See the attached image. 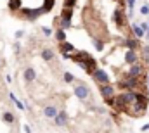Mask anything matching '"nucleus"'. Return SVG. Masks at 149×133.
<instances>
[{
	"label": "nucleus",
	"instance_id": "obj_20",
	"mask_svg": "<svg viewBox=\"0 0 149 133\" xmlns=\"http://www.w3.org/2000/svg\"><path fill=\"white\" fill-rule=\"evenodd\" d=\"M74 2H76V0H64V7L73 9V7H74Z\"/></svg>",
	"mask_w": 149,
	"mask_h": 133
},
{
	"label": "nucleus",
	"instance_id": "obj_15",
	"mask_svg": "<svg viewBox=\"0 0 149 133\" xmlns=\"http://www.w3.org/2000/svg\"><path fill=\"white\" fill-rule=\"evenodd\" d=\"M56 38H57V42H59V43H64V42H66V33H64V30H63V28H59V30H57Z\"/></svg>",
	"mask_w": 149,
	"mask_h": 133
},
{
	"label": "nucleus",
	"instance_id": "obj_18",
	"mask_svg": "<svg viewBox=\"0 0 149 133\" xmlns=\"http://www.w3.org/2000/svg\"><path fill=\"white\" fill-rule=\"evenodd\" d=\"M125 43H127V47H128L130 50H135V48H137V42H135V40H132V38H128Z\"/></svg>",
	"mask_w": 149,
	"mask_h": 133
},
{
	"label": "nucleus",
	"instance_id": "obj_3",
	"mask_svg": "<svg viewBox=\"0 0 149 133\" xmlns=\"http://www.w3.org/2000/svg\"><path fill=\"white\" fill-rule=\"evenodd\" d=\"M92 80L97 81V83H101V85H109V76H108L102 69H99V67L92 73Z\"/></svg>",
	"mask_w": 149,
	"mask_h": 133
},
{
	"label": "nucleus",
	"instance_id": "obj_26",
	"mask_svg": "<svg viewBox=\"0 0 149 133\" xmlns=\"http://www.w3.org/2000/svg\"><path fill=\"white\" fill-rule=\"evenodd\" d=\"M21 36H23V31H21V30H19V31H16V38H21Z\"/></svg>",
	"mask_w": 149,
	"mask_h": 133
},
{
	"label": "nucleus",
	"instance_id": "obj_13",
	"mask_svg": "<svg viewBox=\"0 0 149 133\" xmlns=\"http://www.w3.org/2000/svg\"><path fill=\"white\" fill-rule=\"evenodd\" d=\"M125 61H127L128 64H135V61H137V55H135V50H128V52L125 54Z\"/></svg>",
	"mask_w": 149,
	"mask_h": 133
},
{
	"label": "nucleus",
	"instance_id": "obj_12",
	"mask_svg": "<svg viewBox=\"0 0 149 133\" xmlns=\"http://www.w3.org/2000/svg\"><path fill=\"white\" fill-rule=\"evenodd\" d=\"M35 76H37V73H35L33 67H26V69H24V80H26V81H33Z\"/></svg>",
	"mask_w": 149,
	"mask_h": 133
},
{
	"label": "nucleus",
	"instance_id": "obj_8",
	"mask_svg": "<svg viewBox=\"0 0 149 133\" xmlns=\"http://www.w3.org/2000/svg\"><path fill=\"white\" fill-rule=\"evenodd\" d=\"M118 85H120V87H123V88H130V90H132V88H135V87H137V80L128 76V80H125V81H120Z\"/></svg>",
	"mask_w": 149,
	"mask_h": 133
},
{
	"label": "nucleus",
	"instance_id": "obj_27",
	"mask_svg": "<svg viewBox=\"0 0 149 133\" xmlns=\"http://www.w3.org/2000/svg\"><path fill=\"white\" fill-rule=\"evenodd\" d=\"M141 130H142V132H148V130H149V123H148V125H144V126H142Z\"/></svg>",
	"mask_w": 149,
	"mask_h": 133
},
{
	"label": "nucleus",
	"instance_id": "obj_23",
	"mask_svg": "<svg viewBox=\"0 0 149 133\" xmlns=\"http://www.w3.org/2000/svg\"><path fill=\"white\" fill-rule=\"evenodd\" d=\"M42 31H43V35H47V36H49V35H52V30H50V28H47V26H43V28H42Z\"/></svg>",
	"mask_w": 149,
	"mask_h": 133
},
{
	"label": "nucleus",
	"instance_id": "obj_10",
	"mask_svg": "<svg viewBox=\"0 0 149 133\" xmlns=\"http://www.w3.org/2000/svg\"><path fill=\"white\" fill-rule=\"evenodd\" d=\"M114 21H116V26L123 28L125 21H123V12H121V9H116V10H114Z\"/></svg>",
	"mask_w": 149,
	"mask_h": 133
},
{
	"label": "nucleus",
	"instance_id": "obj_1",
	"mask_svg": "<svg viewBox=\"0 0 149 133\" xmlns=\"http://www.w3.org/2000/svg\"><path fill=\"white\" fill-rule=\"evenodd\" d=\"M70 59H73L76 64H80V67L85 71V73H94L97 66H95V61L88 55V54H85V52H80V54H76V55H70Z\"/></svg>",
	"mask_w": 149,
	"mask_h": 133
},
{
	"label": "nucleus",
	"instance_id": "obj_28",
	"mask_svg": "<svg viewBox=\"0 0 149 133\" xmlns=\"http://www.w3.org/2000/svg\"><path fill=\"white\" fill-rule=\"evenodd\" d=\"M24 132H26V133H31V128H30V126H24Z\"/></svg>",
	"mask_w": 149,
	"mask_h": 133
},
{
	"label": "nucleus",
	"instance_id": "obj_24",
	"mask_svg": "<svg viewBox=\"0 0 149 133\" xmlns=\"http://www.w3.org/2000/svg\"><path fill=\"white\" fill-rule=\"evenodd\" d=\"M127 5L130 7V10L134 9V5H135V0H127Z\"/></svg>",
	"mask_w": 149,
	"mask_h": 133
},
{
	"label": "nucleus",
	"instance_id": "obj_7",
	"mask_svg": "<svg viewBox=\"0 0 149 133\" xmlns=\"http://www.w3.org/2000/svg\"><path fill=\"white\" fill-rule=\"evenodd\" d=\"M59 45H61V54H63L64 57L70 59V55H71L70 52H74V47L73 45H70V43H66V42H64V43H59Z\"/></svg>",
	"mask_w": 149,
	"mask_h": 133
},
{
	"label": "nucleus",
	"instance_id": "obj_21",
	"mask_svg": "<svg viewBox=\"0 0 149 133\" xmlns=\"http://www.w3.org/2000/svg\"><path fill=\"white\" fill-rule=\"evenodd\" d=\"M94 47H95V48H97V50H99V52H101V50H102V48H104V45H102V43H101V42H99V40H94Z\"/></svg>",
	"mask_w": 149,
	"mask_h": 133
},
{
	"label": "nucleus",
	"instance_id": "obj_17",
	"mask_svg": "<svg viewBox=\"0 0 149 133\" xmlns=\"http://www.w3.org/2000/svg\"><path fill=\"white\" fill-rule=\"evenodd\" d=\"M52 57H54L52 50H49V48H47V50H43V52H42V59H43V61H52Z\"/></svg>",
	"mask_w": 149,
	"mask_h": 133
},
{
	"label": "nucleus",
	"instance_id": "obj_5",
	"mask_svg": "<svg viewBox=\"0 0 149 133\" xmlns=\"http://www.w3.org/2000/svg\"><path fill=\"white\" fill-rule=\"evenodd\" d=\"M101 95L106 100L113 99V97H114V88H113L111 85H101Z\"/></svg>",
	"mask_w": 149,
	"mask_h": 133
},
{
	"label": "nucleus",
	"instance_id": "obj_19",
	"mask_svg": "<svg viewBox=\"0 0 149 133\" xmlns=\"http://www.w3.org/2000/svg\"><path fill=\"white\" fill-rule=\"evenodd\" d=\"M73 80H74V76L71 73H64V81L66 83H73Z\"/></svg>",
	"mask_w": 149,
	"mask_h": 133
},
{
	"label": "nucleus",
	"instance_id": "obj_25",
	"mask_svg": "<svg viewBox=\"0 0 149 133\" xmlns=\"http://www.w3.org/2000/svg\"><path fill=\"white\" fill-rule=\"evenodd\" d=\"M144 55H146V57H149V47H148V45L144 47Z\"/></svg>",
	"mask_w": 149,
	"mask_h": 133
},
{
	"label": "nucleus",
	"instance_id": "obj_11",
	"mask_svg": "<svg viewBox=\"0 0 149 133\" xmlns=\"http://www.w3.org/2000/svg\"><path fill=\"white\" fill-rule=\"evenodd\" d=\"M43 114H45V118H56V116L59 114V111H57L56 107L49 105V107H45V109H43Z\"/></svg>",
	"mask_w": 149,
	"mask_h": 133
},
{
	"label": "nucleus",
	"instance_id": "obj_6",
	"mask_svg": "<svg viewBox=\"0 0 149 133\" xmlns=\"http://www.w3.org/2000/svg\"><path fill=\"white\" fill-rule=\"evenodd\" d=\"M54 119H56V125H57V126H64V125L68 123V114H66V111H61Z\"/></svg>",
	"mask_w": 149,
	"mask_h": 133
},
{
	"label": "nucleus",
	"instance_id": "obj_4",
	"mask_svg": "<svg viewBox=\"0 0 149 133\" xmlns=\"http://www.w3.org/2000/svg\"><path fill=\"white\" fill-rule=\"evenodd\" d=\"M74 95H76L80 100H85L88 95H90V90H88L85 85H76V87H74Z\"/></svg>",
	"mask_w": 149,
	"mask_h": 133
},
{
	"label": "nucleus",
	"instance_id": "obj_22",
	"mask_svg": "<svg viewBox=\"0 0 149 133\" xmlns=\"http://www.w3.org/2000/svg\"><path fill=\"white\" fill-rule=\"evenodd\" d=\"M141 14H142V16H148L149 14V5H142V7H141Z\"/></svg>",
	"mask_w": 149,
	"mask_h": 133
},
{
	"label": "nucleus",
	"instance_id": "obj_9",
	"mask_svg": "<svg viewBox=\"0 0 149 133\" xmlns=\"http://www.w3.org/2000/svg\"><path fill=\"white\" fill-rule=\"evenodd\" d=\"M141 73H142V66H141V64H132L130 71H128V76H130V78H137Z\"/></svg>",
	"mask_w": 149,
	"mask_h": 133
},
{
	"label": "nucleus",
	"instance_id": "obj_2",
	"mask_svg": "<svg viewBox=\"0 0 149 133\" xmlns=\"http://www.w3.org/2000/svg\"><path fill=\"white\" fill-rule=\"evenodd\" d=\"M71 17H73V9L64 7V10H63V14H61V28H63V30H66V28L71 26Z\"/></svg>",
	"mask_w": 149,
	"mask_h": 133
},
{
	"label": "nucleus",
	"instance_id": "obj_29",
	"mask_svg": "<svg viewBox=\"0 0 149 133\" xmlns=\"http://www.w3.org/2000/svg\"><path fill=\"white\" fill-rule=\"evenodd\" d=\"M0 64H2V59H0Z\"/></svg>",
	"mask_w": 149,
	"mask_h": 133
},
{
	"label": "nucleus",
	"instance_id": "obj_14",
	"mask_svg": "<svg viewBox=\"0 0 149 133\" xmlns=\"http://www.w3.org/2000/svg\"><path fill=\"white\" fill-rule=\"evenodd\" d=\"M132 31L135 33V36H137V38H142V36H144V33H146V31L141 28V24H132Z\"/></svg>",
	"mask_w": 149,
	"mask_h": 133
},
{
	"label": "nucleus",
	"instance_id": "obj_16",
	"mask_svg": "<svg viewBox=\"0 0 149 133\" xmlns=\"http://www.w3.org/2000/svg\"><path fill=\"white\" fill-rule=\"evenodd\" d=\"M2 119H3L5 123H9V125L14 123V116H12V112H9V111H5V112L2 114Z\"/></svg>",
	"mask_w": 149,
	"mask_h": 133
}]
</instances>
